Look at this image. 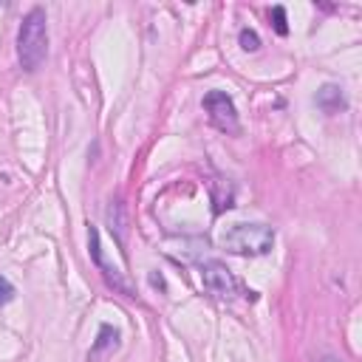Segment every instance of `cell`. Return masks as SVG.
<instances>
[{
  "label": "cell",
  "mask_w": 362,
  "mask_h": 362,
  "mask_svg": "<svg viewBox=\"0 0 362 362\" xmlns=\"http://www.w3.org/2000/svg\"><path fill=\"white\" fill-rule=\"evenodd\" d=\"M48 57V17L45 11L37 6L31 8L17 31V59L23 65V71L34 74Z\"/></svg>",
  "instance_id": "6da1fadb"
},
{
  "label": "cell",
  "mask_w": 362,
  "mask_h": 362,
  "mask_svg": "<svg viewBox=\"0 0 362 362\" xmlns=\"http://www.w3.org/2000/svg\"><path fill=\"white\" fill-rule=\"evenodd\" d=\"M221 246L232 255H269L274 246V229L266 223H235L223 232Z\"/></svg>",
  "instance_id": "7a4b0ae2"
},
{
  "label": "cell",
  "mask_w": 362,
  "mask_h": 362,
  "mask_svg": "<svg viewBox=\"0 0 362 362\" xmlns=\"http://www.w3.org/2000/svg\"><path fill=\"white\" fill-rule=\"evenodd\" d=\"M204 110L209 113V122L221 130V133H238V107L232 102V96L226 90H209L204 96Z\"/></svg>",
  "instance_id": "3957f363"
},
{
  "label": "cell",
  "mask_w": 362,
  "mask_h": 362,
  "mask_svg": "<svg viewBox=\"0 0 362 362\" xmlns=\"http://www.w3.org/2000/svg\"><path fill=\"white\" fill-rule=\"evenodd\" d=\"M201 283L212 297H221V300H232L240 291V283L235 280V274L218 260L201 263Z\"/></svg>",
  "instance_id": "277c9868"
},
{
  "label": "cell",
  "mask_w": 362,
  "mask_h": 362,
  "mask_svg": "<svg viewBox=\"0 0 362 362\" xmlns=\"http://www.w3.org/2000/svg\"><path fill=\"white\" fill-rule=\"evenodd\" d=\"M88 246H90V257H93V263L99 266V272L105 274V280L113 286V288H119L122 294H127V297H133L130 294V288H127V283L116 274V269H110L107 263H105V257H102V246H99V232H96V226H90L88 229Z\"/></svg>",
  "instance_id": "5b68a950"
},
{
  "label": "cell",
  "mask_w": 362,
  "mask_h": 362,
  "mask_svg": "<svg viewBox=\"0 0 362 362\" xmlns=\"http://www.w3.org/2000/svg\"><path fill=\"white\" fill-rule=\"evenodd\" d=\"M116 348H119V331L105 322V325H99L96 342H93L90 351H88V362H99V359H105L107 354H113Z\"/></svg>",
  "instance_id": "8992f818"
},
{
  "label": "cell",
  "mask_w": 362,
  "mask_h": 362,
  "mask_svg": "<svg viewBox=\"0 0 362 362\" xmlns=\"http://www.w3.org/2000/svg\"><path fill=\"white\" fill-rule=\"evenodd\" d=\"M314 102H317V107H320L322 113H339V110H345V93H342V88L334 85V82L322 85V88L317 90Z\"/></svg>",
  "instance_id": "52a82bcc"
},
{
  "label": "cell",
  "mask_w": 362,
  "mask_h": 362,
  "mask_svg": "<svg viewBox=\"0 0 362 362\" xmlns=\"http://www.w3.org/2000/svg\"><path fill=\"white\" fill-rule=\"evenodd\" d=\"M107 223H110V232H116V238L124 240V235H127V221H124V206H122V201H110V206H107Z\"/></svg>",
  "instance_id": "ba28073f"
},
{
  "label": "cell",
  "mask_w": 362,
  "mask_h": 362,
  "mask_svg": "<svg viewBox=\"0 0 362 362\" xmlns=\"http://www.w3.org/2000/svg\"><path fill=\"white\" fill-rule=\"evenodd\" d=\"M269 17H272V23H274V31H277L280 37H286V34H288V23H286V8H283V6H272Z\"/></svg>",
  "instance_id": "9c48e42d"
},
{
  "label": "cell",
  "mask_w": 362,
  "mask_h": 362,
  "mask_svg": "<svg viewBox=\"0 0 362 362\" xmlns=\"http://www.w3.org/2000/svg\"><path fill=\"white\" fill-rule=\"evenodd\" d=\"M238 40H240V48H243V51H257V48H260V37H257L255 28H240Z\"/></svg>",
  "instance_id": "30bf717a"
},
{
  "label": "cell",
  "mask_w": 362,
  "mask_h": 362,
  "mask_svg": "<svg viewBox=\"0 0 362 362\" xmlns=\"http://www.w3.org/2000/svg\"><path fill=\"white\" fill-rule=\"evenodd\" d=\"M14 294H17V291H14V286H11V280L0 274V305H6V303H11V300H14Z\"/></svg>",
  "instance_id": "8fae6325"
},
{
  "label": "cell",
  "mask_w": 362,
  "mask_h": 362,
  "mask_svg": "<svg viewBox=\"0 0 362 362\" xmlns=\"http://www.w3.org/2000/svg\"><path fill=\"white\" fill-rule=\"evenodd\" d=\"M317 362H345L342 356H334V354H325V356H320Z\"/></svg>",
  "instance_id": "7c38bea8"
},
{
  "label": "cell",
  "mask_w": 362,
  "mask_h": 362,
  "mask_svg": "<svg viewBox=\"0 0 362 362\" xmlns=\"http://www.w3.org/2000/svg\"><path fill=\"white\" fill-rule=\"evenodd\" d=\"M150 283H153V286H164V280H161V277H156V274H150Z\"/></svg>",
  "instance_id": "4fadbf2b"
}]
</instances>
